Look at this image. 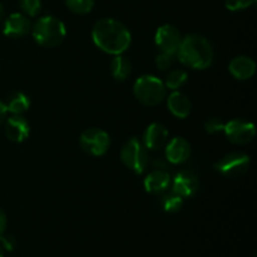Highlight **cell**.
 Wrapping results in <instances>:
<instances>
[{
    "label": "cell",
    "instance_id": "obj_17",
    "mask_svg": "<svg viewBox=\"0 0 257 257\" xmlns=\"http://www.w3.org/2000/svg\"><path fill=\"white\" fill-rule=\"evenodd\" d=\"M171 185V177L166 171L155 170L148 173L145 178V188L148 193L160 195L163 193Z\"/></svg>",
    "mask_w": 257,
    "mask_h": 257
},
{
    "label": "cell",
    "instance_id": "obj_19",
    "mask_svg": "<svg viewBox=\"0 0 257 257\" xmlns=\"http://www.w3.org/2000/svg\"><path fill=\"white\" fill-rule=\"evenodd\" d=\"M110 72L117 80H125L132 73V62L122 54L115 55L110 63Z\"/></svg>",
    "mask_w": 257,
    "mask_h": 257
},
{
    "label": "cell",
    "instance_id": "obj_25",
    "mask_svg": "<svg viewBox=\"0 0 257 257\" xmlns=\"http://www.w3.org/2000/svg\"><path fill=\"white\" fill-rule=\"evenodd\" d=\"M256 0H226V8L231 12H240L255 4Z\"/></svg>",
    "mask_w": 257,
    "mask_h": 257
},
{
    "label": "cell",
    "instance_id": "obj_5",
    "mask_svg": "<svg viewBox=\"0 0 257 257\" xmlns=\"http://www.w3.org/2000/svg\"><path fill=\"white\" fill-rule=\"evenodd\" d=\"M120 161L135 173H143L148 165V153L142 142L137 138H131L120 151Z\"/></svg>",
    "mask_w": 257,
    "mask_h": 257
},
{
    "label": "cell",
    "instance_id": "obj_7",
    "mask_svg": "<svg viewBox=\"0 0 257 257\" xmlns=\"http://www.w3.org/2000/svg\"><path fill=\"white\" fill-rule=\"evenodd\" d=\"M250 157L242 152H231L221 158L215 165L216 170L227 178H238L247 173L250 168Z\"/></svg>",
    "mask_w": 257,
    "mask_h": 257
},
{
    "label": "cell",
    "instance_id": "obj_15",
    "mask_svg": "<svg viewBox=\"0 0 257 257\" xmlns=\"http://www.w3.org/2000/svg\"><path fill=\"white\" fill-rule=\"evenodd\" d=\"M228 70L235 79L247 80L255 75L256 63L250 57L241 55V57H236L231 60Z\"/></svg>",
    "mask_w": 257,
    "mask_h": 257
},
{
    "label": "cell",
    "instance_id": "obj_20",
    "mask_svg": "<svg viewBox=\"0 0 257 257\" xmlns=\"http://www.w3.org/2000/svg\"><path fill=\"white\" fill-rule=\"evenodd\" d=\"M188 74L183 69H173L167 74L165 83L166 88L172 90H178L187 83Z\"/></svg>",
    "mask_w": 257,
    "mask_h": 257
},
{
    "label": "cell",
    "instance_id": "obj_3",
    "mask_svg": "<svg viewBox=\"0 0 257 257\" xmlns=\"http://www.w3.org/2000/svg\"><path fill=\"white\" fill-rule=\"evenodd\" d=\"M32 33L38 44L45 48H53L64 40L67 28L60 19L47 15L37 20V23L32 27Z\"/></svg>",
    "mask_w": 257,
    "mask_h": 257
},
{
    "label": "cell",
    "instance_id": "obj_23",
    "mask_svg": "<svg viewBox=\"0 0 257 257\" xmlns=\"http://www.w3.org/2000/svg\"><path fill=\"white\" fill-rule=\"evenodd\" d=\"M19 5L23 14L28 15V17H35L39 14L40 9H42L40 0H19Z\"/></svg>",
    "mask_w": 257,
    "mask_h": 257
},
{
    "label": "cell",
    "instance_id": "obj_29",
    "mask_svg": "<svg viewBox=\"0 0 257 257\" xmlns=\"http://www.w3.org/2000/svg\"><path fill=\"white\" fill-rule=\"evenodd\" d=\"M4 15H5V9H4V7H3L2 3H0V22L4 19Z\"/></svg>",
    "mask_w": 257,
    "mask_h": 257
},
{
    "label": "cell",
    "instance_id": "obj_26",
    "mask_svg": "<svg viewBox=\"0 0 257 257\" xmlns=\"http://www.w3.org/2000/svg\"><path fill=\"white\" fill-rule=\"evenodd\" d=\"M205 128L210 135H216V133L223 132V128H225V123L220 119V118L212 117L210 119L206 120Z\"/></svg>",
    "mask_w": 257,
    "mask_h": 257
},
{
    "label": "cell",
    "instance_id": "obj_14",
    "mask_svg": "<svg viewBox=\"0 0 257 257\" xmlns=\"http://www.w3.org/2000/svg\"><path fill=\"white\" fill-rule=\"evenodd\" d=\"M168 140V131L161 123H152L143 133V146L148 150H160L166 146Z\"/></svg>",
    "mask_w": 257,
    "mask_h": 257
},
{
    "label": "cell",
    "instance_id": "obj_10",
    "mask_svg": "<svg viewBox=\"0 0 257 257\" xmlns=\"http://www.w3.org/2000/svg\"><path fill=\"white\" fill-rule=\"evenodd\" d=\"M5 135L9 141L14 143H22L29 137V122L23 117V114H13L5 119Z\"/></svg>",
    "mask_w": 257,
    "mask_h": 257
},
{
    "label": "cell",
    "instance_id": "obj_1",
    "mask_svg": "<svg viewBox=\"0 0 257 257\" xmlns=\"http://www.w3.org/2000/svg\"><path fill=\"white\" fill-rule=\"evenodd\" d=\"M92 39L100 50L108 54L118 55L130 48L132 35L123 23L105 18L98 20L94 24Z\"/></svg>",
    "mask_w": 257,
    "mask_h": 257
},
{
    "label": "cell",
    "instance_id": "obj_4",
    "mask_svg": "<svg viewBox=\"0 0 257 257\" xmlns=\"http://www.w3.org/2000/svg\"><path fill=\"white\" fill-rule=\"evenodd\" d=\"M165 83L155 75H142L138 78L133 87V93L138 102L145 105H157L166 98Z\"/></svg>",
    "mask_w": 257,
    "mask_h": 257
},
{
    "label": "cell",
    "instance_id": "obj_2",
    "mask_svg": "<svg viewBox=\"0 0 257 257\" xmlns=\"http://www.w3.org/2000/svg\"><path fill=\"white\" fill-rule=\"evenodd\" d=\"M178 59L193 69H207L213 62V48L205 37L190 34L182 39L177 52Z\"/></svg>",
    "mask_w": 257,
    "mask_h": 257
},
{
    "label": "cell",
    "instance_id": "obj_6",
    "mask_svg": "<svg viewBox=\"0 0 257 257\" xmlns=\"http://www.w3.org/2000/svg\"><path fill=\"white\" fill-rule=\"evenodd\" d=\"M79 145L88 155L100 157L109 150L110 138L109 135L100 128H88L80 135Z\"/></svg>",
    "mask_w": 257,
    "mask_h": 257
},
{
    "label": "cell",
    "instance_id": "obj_24",
    "mask_svg": "<svg viewBox=\"0 0 257 257\" xmlns=\"http://www.w3.org/2000/svg\"><path fill=\"white\" fill-rule=\"evenodd\" d=\"M176 54H170V53L161 52L160 54L156 57V65L160 70H167L172 67V64L175 63Z\"/></svg>",
    "mask_w": 257,
    "mask_h": 257
},
{
    "label": "cell",
    "instance_id": "obj_30",
    "mask_svg": "<svg viewBox=\"0 0 257 257\" xmlns=\"http://www.w3.org/2000/svg\"><path fill=\"white\" fill-rule=\"evenodd\" d=\"M0 257H4V250H3L2 246H0Z\"/></svg>",
    "mask_w": 257,
    "mask_h": 257
},
{
    "label": "cell",
    "instance_id": "obj_21",
    "mask_svg": "<svg viewBox=\"0 0 257 257\" xmlns=\"http://www.w3.org/2000/svg\"><path fill=\"white\" fill-rule=\"evenodd\" d=\"M162 207L168 213L178 212L183 207V198L181 196L176 195L175 192L166 195L162 198Z\"/></svg>",
    "mask_w": 257,
    "mask_h": 257
},
{
    "label": "cell",
    "instance_id": "obj_9",
    "mask_svg": "<svg viewBox=\"0 0 257 257\" xmlns=\"http://www.w3.org/2000/svg\"><path fill=\"white\" fill-rule=\"evenodd\" d=\"M182 39L180 30L171 24H165L158 28L155 37L156 44L161 52L170 53V54H177Z\"/></svg>",
    "mask_w": 257,
    "mask_h": 257
},
{
    "label": "cell",
    "instance_id": "obj_22",
    "mask_svg": "<svg viewBox=\"0 0 257 257\" xmlns=\"http://www.w3.org/2000/svg\"><path fill=\"white\" fill-rule=\"evenodd\" d=\"M68 9L75 14H88L94 8V0H65Z\"/></svg>",
    "mask_w": 257,
    "mask_h": 257
},
{
    "label": "cell",
    "instance_id": "obj_18",
    "mask_svg": "<svg viewBox=\"0 0 257 257\" xmlns=\"http://www.w3.org/2000/svg\"><path fill=\"white\" fill-rule=\"evenodd\" d=\"M8 113L12 114H23L27 112L30 107V100L28 95H25L23 92H13L12 94L8 97L7 103Z\"/></svg>",
    "mask_w": 257,
    "mask_h": 257
},
{
    "label": "cell",
    "instance_id": "obj_28",
    "mask_svg": "<svg viewBox=\"0 0 257 257\" xmlns=\"http://www.w3.org/2000/svg\"><path fill=\"white\" fill-rule=\"evenodd\" d=\"M7 114H8V109H7V105H5L4 102L0 100V125L5 122L7 119Z\"/></svg>",
    "mask_w": 257,
    "mask_h": 257
},
{
    "label": "cell",
    "instance_id": "obj_11",
    "mask_svg": "<svg viewBox=\"0 0 257 257\" xmlns=\"http://www.w3.org/2000/svg\"><path fill=\"white\" fill-rule=\"evenodd\" d=\"M198 178L191 171H181L173 178L172 187L176 195L181 196L182 198L192 197L198 190Z\"/></svg>",
    "mask_w": 257,
    "mask_h": 257
},
{
    "label": "cell",
    "instance_id": "obj_13",
    "mask_svg": "<svg viewBox=\"0 0 257 257\" xmlns=\"http://www.w3.org/2000/svg\"><path fill=\"white\" fill-rule=\"evenodd\" d=\"M191 145L182 137H175L166 146V158L173 165H182L190 158Z\"/></svg>",
    "mask_w": 257,
    "mask_h": 257
},
{
    "label": "cell",
    "instance_id": "obj_12",
    "mask_svg": "<svg viewBox=\"0 0 257 257\" xmlns=\"http://www.w3.org/2000/svg\"><path fill=\"white\" fill-rule=\"evenodd\" d=\"M32 30V23L23 13H13L4 23V33L9 38H22Z\"/></svg>",
    "mask_w": 257,
    "mask_h": 257
},
{
    "label": "cell",
    "instance_id": "obj_8",
    "mask_svg": "<svg viewBox=\"0 0 257 257\" xmlns=\"http://www.w3.org/2000/svg\"><path fill=\"white\" fill-rule=\"evenodd\" d=\"M223 132L231 143L242 146L247 145L253 140L256 135V128L253 123L242 118H237V119H232L226 123Z\"/></svg>",
    "mask_w": 257,
    "mask_h": 257
},
{
    "label": "cell",
    "instance_id": "obj_16",
    "mask_svg": "<svg viewBox=\"0 0 257 257\" xmlns=\"http://www.w3.org/2000/svg\"><path fill=\"white\" fill-rule=\"evenodd\" d=\"M167 105L170 112L175 117L181 118V119L187 118L192 110V103H191L190 98L185 93L178 92V90H175L172 94H170L167 99Z\"/></svg>",
    "mask_w": 257,
    "mask_h": 257
},
{
    "label": "cell",
    "instance_id": "obj_27",
    "mask_svg": "<svg viewBox=\"0 0 257 257\" xmlns=\"http://www.w3.org/2000/svg\"><path fill=\"white\" fill-rule=\"evenodd\" d=\"M8 220L7 215H5L4 211L0 208V242L4 243L7 241V237H5V230H7Z\"/></svg>",
    "mask_w": 257,
    "mask_h": 257
}]
</instances>
